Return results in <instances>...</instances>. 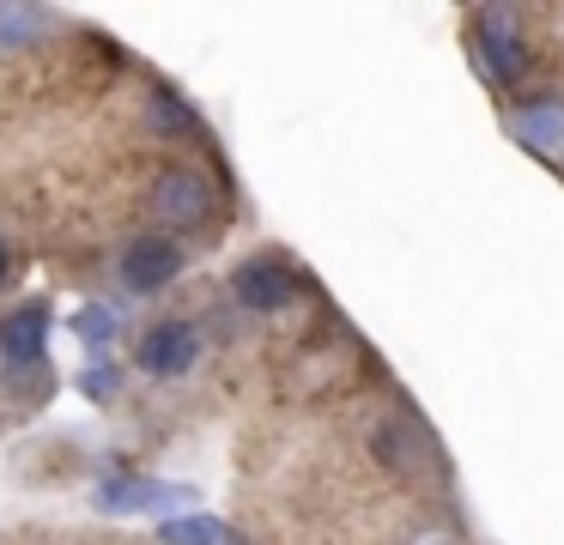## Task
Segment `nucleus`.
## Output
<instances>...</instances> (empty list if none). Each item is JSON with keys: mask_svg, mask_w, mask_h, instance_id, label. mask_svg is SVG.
<instances>
[{"mask_svg": "<svg viewBox=\"0 0 564 545\" xmlns=\"http://www.w3.org/2000/svg\"><path fill=\"white\" fill-rule=\"evenodd\" d=\"M292 297H297V279L273 261H249L237 273V303H249V309H285Z\"/></svg>", "mask_w": 564, "mask_h": 545, "instance_id": "39448f33", "label": "nucleus"}, {"mask_svg": "<svg viewBox=\"0 0 564 545\" xmlns=\"http://www.w3.org/2000/svg\"><path fill=\"white\" fill-rule=\"evenodd\" d=\"M79 334H86V346H104V339L116 334V315H104V309H79Z\"/></svg>", "mask_w": 564, "mask_h": 545, "instance_id": "9b49d317", "label": "nucleus"}, {"mask_svg": "<svg viewBox=\"0 0 564 545\" xmlns=\"http://www.w3.org/2000/svg\"><path fill=\"white\" fill-rule=\"evenodd\" d=\"M171 545H225V527L213 515H188V521H164Z\"/></svg>", "mask_w": 564, "mask_h": 545, "instance_id": "6e6552de", "label": "nucleus"}, {"mask_svg": "<svg viewBox=\"0 0 564 545\" xmlns=\"http://www.w3.org/2000/svg\"><path fill=\"white\" fill-rule=\"evenodd\" d=\"M43 339H50V303H25L0 321V358L13 370H31L43 358Z\"/></svg>", "mask_w": 564, "mask_h": 545, "instance_id": "7ed1b4c3", "label": "nucleus"}, {"mask_svg": "<svg viewBox=\"0 0 564 545\" xmlns=\"http://www.w3.org/2000/svg\"><path fill=\"white\" fill-rule=\"evenodd\" d=\"M98 503L104 509H164V503H183V491H159V484H104Z\"/></svg>", "mask_w": 564, "mask_h": 545, "instance_id": "0eeeda50", "label": "nucleus"}, {"mask_svg": "<svg viewBox=\"0 0 564 545\" xmlns=\"http://www.w3.org/2000/svg\"><path fill=\"white\" fill-rule=\"evenodd\" d=\"M86 388H91V394H110V388H116V370H86Z\"/></svg>", "mask_w": 564, "mask_h": 545, "instance_id": "ddd939ff", "label": "nucleus"}, {"mask_svg": "<svg viewBox=\"0 0 564 545\" xmlns=\"http://www.w3.org/2000/svg\"><path fill=\"white\" fill-rule=\"evenodd\" d=\"M7 261H13V254H7V242H0V279H7Z\"/></svg>", "mask_w": 564, "mask_h": 545, "instance_id": "4468645a", "label": "nucleus"}, {"mask_svg": "<svg viewBox=\"0 0 564 545\" xmlns=\"http://www.w3.org/2000/svg\"><path fill=\"white\" fill-rule=\"evenodd\" d=\"M25 24H37V12H25V7H0V36H19V31H25Z\"/></svg>", "mask_w": 564, "mask_h": 545, "instance_id": "f8f14e48", "label": "nucleus"}, {"mask_svg": "<svg viewBox=\"0 0 564 545\" xmlns=\"http://www.w3.org/2000/svg\"><path fill=\"white\" fill-rule=\"evenodd\" d=\"M474 48H479V61H486V73L498 85H516L522 79V43H516V31H510V12H479V36H474Z\"/></svg>", "mask_w": 564, "mask_h": 545, "instance_id": "f03ea898", "label": "nucleus"}, {"mask_svg": "<svg viewBox=\"0 0 564 545\" xmlns=\"http://www.w3.org/2000/svg\"><path fill=\"white\" fill-rule=\"evenodd\" d=\"M207 176H188V170H176V176L159 182V218H171V225H195V218H207Z\"/></svg>", "mask_w": 564, "mask_h": 545, "instance_id": "423d86ee", "label": "nucleus"}, {"mask_svg": "<svg viewBox=\"0 0 564 545\" xmlns=\"http://www.w3.org/2000/svg\"><path fill=\"white\" fill-rule=\"evenodd\" d=\"M152 121H164V128H195V116H188V109L176 103L171 91H159V97H152Z\"/></svg>", "mask_w": 564, "mask_h": 545, "instance_id": "9d476101", "label": "nucleus"}, {"mask_svg": "<svg viewBox=\"0 0 564 545\" xmlns=\"http://www.w3.org/2000/svg\"><path fill=\"white\" fill-rule=\"evenodd\" d=\"M516 133H522L528 145H552L564 133V116L558 109H528V116H516Z\"/></svg>", "mask_w": 564, "mask_h": 545, "instance_id": "1a4fd4ad", "label": "nucleus"}, {"mask_svg": "<svg viewBox=\"0 0 564 545\" xmlns=\"http://www.w3.org/2000/svg\"><path fill=\"white\" fill-rule=\"evenodd\" d=\"M176 273H183V249H176L171 237H140L134 249L122 254L128 291H159V285H171Z\"/></svg>", "mask_w": 564, "mask_h": 545, "instance_id": "f257e3e1", "label": "nucleus"}, {"mask_svg": "<svg viewBox=\"0 0 564 545\" xmlns=\"http://www.w3.org/2000/svg\"><path fill=\"white\" fill-rule=\"evenodd\" d=\"M188 363H195V327H188V321H159L147 339H140V370L183 375Z\"/></svg>", "mask_w": 564, "mask_h": 545, "instance_id": "20e7f679", "label": "nucleus"}]
</instances>
